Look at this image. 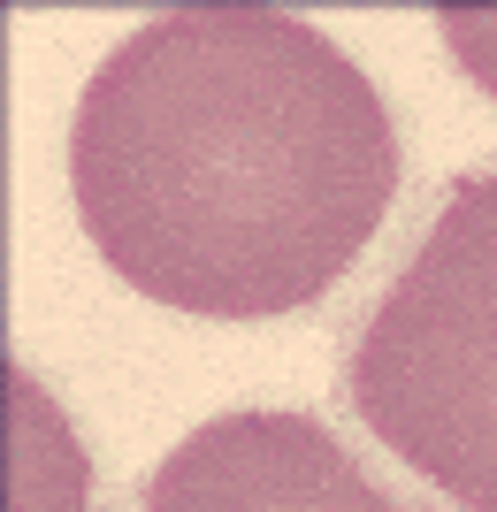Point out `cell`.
<instances>
[{
    "mask_svg": "<svg viewBox=\"0 0 497 512\" xmlns=\"http://www.w3.org/2000/svg\"><path fill=\"white\" fill-rule=\"evenodd\" d=\"M8 512H85V451L46 390L8 367Z\"/></svg>",
    "mask_w": 497,
    "mask_h": 512,
    "instance_id": "cell-4",
    "label": "cell"
},
{
    "mask_svg": "<svg viewBox=\"0 0 497 512\" xmlns=\"http://www.w3.org/2000/svg\"><path fill=\"white\" fill-rule=\"evenodd\" d=\"M146 512H406L314 413L238 406L176 436Z\"/></svg>",
    "mask_w": 497,
    "mask_h": 512,
    "instance_id": "cell-3",
    "label": "cell"
},
{
    "mask_svg": "<svg viewBox=\"0 0 497 512\" xmlns=\"http://www.w3.org/2000/svg\"><path fill=\"white\" fill-rule=\"evenodd\" d=\"M398 123L306 16L207 0L138 23L69 115V199L92 253L199 321L299 314L398 199Z\"/></svg>",
    "mask_w": 497,
    "mask_h": 512,
    "instance_id": "cell-1",
    "label": "cell"
},
{
    "mask_svg": "<svg viewBox=\"0 0 497 512\" xmlns=\"http://www.w3.org/2000/svg\"><path fill=\"white\" fill-rule=\"evenodd\" d=\"M436 31L459 54V69L497 100V8H436Z\"/></svg>",
    "mask_w": 497,
    "mask_h": 512,
    "instance_id": "cell-5",
    "label": "cell"
},
{
    "mask_svg": "<svg viewBox=\"0 0 497 512\" xmlns=\"http://www.w3.org/2000/svg\"><path fill=\"white\" fill-rule=\"evenodd\" d=\"M345 398L390 459L497 512V169L459 176L390 299L360 321Z\"/></svg>",
    "mask_w": 497,
    "mask_h": 512,
    "instance_id": "cell-2",
    "label": "cell"
}]
</instances>
